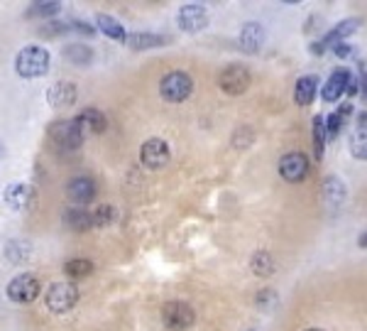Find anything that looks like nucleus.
Segmentation results:
<instances>
[{
  "label": "nucleus",
  "mask_w": 367,
  "mask_h": 331,
  "mask_svg": "<svg viewBox=\"0 0 367 331\" xmlns=\"http://www.w3.org/2000/svg\"><path fill=\"white\" fill-rule=\"evenodd\" d=\"M49 52L40 44H30V47L20 49L18 57H15V71L22 76V79H40L49 71Z\"/></svg>",
  "instance_id": "1"
},
{
  "label": "nucleus",
  "mask_w": 367,
  "mask_h": 331,
  "mask_svg": "<svg viewBox=\"0 0 367 331\" xmlns=\"http://www.w3.org/2000/svg\"><path fill=\"white\" fill-rule=\"evenodd\" d=\"M193 91V79L186 71H169L159 84V93H162L164 101L169 103H181L191 96Z\"/></svg>",
  "instance_id": "2"
},
{
  "label": "nucleus",
  "mask_w": 367,
  "mask_h": 331,
  "mask_svg": "<svg viewBox=\"0 0 367 331\" xmlns=\"http://www.w3.org/2000/svg\"><path fill=\"white\" fill-rule=\"evenodd\" d=\"M40 290H42V285H40V280H37V275L20 273L10 280L8 300L15 302V305H30V302H35L37 297H40Z\"/></svg>",
  "instance_id": "3"
},
{
  "label": "nucleus",
  "mask_w": 367,
  "mask_h": 331,
  "mask_svg": "<svg viewBox=\"0 0 367 331\" xmlns=\"http://www.w3.org/2000/svg\"><path fill=\"white\" fill-rule=\"evenodd\" d=\"M44 302H47L49 312L64 314V312H69L76 302H79V287H76L74 283H66V280H64V283H54L47 290Z\"/></svg>",
  "instance_id": "4"
},
{
  "label": "nucleus",
  "mask_w": 367,
  "mask_h": 331,
  "mask_svg": "<svg viewBox=\"0 0 367 331\" xmlns=\"http://www.w3.org/2000/svg\"><path fill=\"white\" fill-rule=\"evenodd\" d=\"M171 159V150L169 142L162 140V137H149V140L142 142L140 147V162L147 169H162L169 164Z\"/></svg>",
  "instance_id": "5"
},
{
  "label": "nucleus",
  "mask_w": 367,
  "mask_h": 331,
  "mask_svg": "<svg viewBox=\"0 0 367 331\" xmlns=\"http://www.w3.org/2000/svg\"><path fill=\"white\" fill-rule=\"evenodd\" d=\"M250 84H252V76H250V71L243 64L225 66L218 76V86L223 88L228 96H240V93L248 91Z\"/></svg>",
  "instance_id": "6"
},
{
  "label": "nucleus",
  "mask_w": 367,
  "mask_h": 331,
  "mask_svg": "<svg viewBox=\"0 0 367 331\" xmlns=\"http://www.w3.org/2000/svg\"><path fill=\"white\" fill-rule=\"evenodd\" d=\"M5 204H8L13 211H32L37 206V191L32 184L27 182H15L5 189Z\"/></svg>",
  "instance_id": "7"
},
{
  "label": "nucleus",
  "mask_w": 367,
  "mask_h": 331,
  "mask_svg": "<svg viewBox=\"0 0 367 331\" xmlns=\"http://www.w3.org/2000/svg\"><path fill=\"white\" fill-rule=\"evenodd\" d=\"M49 137L57 142V147H61V150H79L83 142V135L74 120H57L49 128Z\"/></svg>",
  "instance_id": "8"
},
{
  "label": "nucleus",
  "mask_w": 367,
  "mask_h": 331,
  "mask_svg": "<svg viewBox=\"0 0 367 331\" xmlns=\"http://www.w3.org/2000/svg\"><path fill=\"white\" fill-rule=\"evenodd\" d=\"M193 319H196V314H193V309L188 307L186 302L174 300V302H166L162 307V322L174 331L188 329L193 324Z\"/></svg>",
  "instance_id": "9"
},
{
  "label": "nucleus",
  "mask_w": 367,
  "mask_h": 331,
  "mask_svg": "<svg viewBox=\"0 0 367 331\" xmlns=\"http://www.w3.org/2000/svg\"><path fill=\"white\" fill-rule=\"evenodd\" d=\"M309 174V157L304 152H287L280 159V177L289 184H299Z\"/></svg>",
  "instance_id": "10"
},
{
  "label": "nucleus",
  "mask_w": 367,
  "mask_h": 331,
  "mask_svg": "<svg viewBox=\"0 0 367 331\" xmlns=\"http://www.w3.org/2000/svg\"><path fill=\"white\" fill-rule=\"evenodd\" d=\"M208 10L198 3H188V5H181L179 13H176V22L184 32H201L208 27Z\"/></svg>",
  "instance_id": "11"
},
{
  "label": "nucleus",
  "mask_w": 367,
  "mask_h": 331,
  "mask_svg": "<svg viewBox=\"0 0 367 331\" xmlns=\"http://www.w3.org/2000/svg\"><path fill=\"white\" fill-rule=\"evenodd\" d=\"M350 81H353V76H350V71L346 66H341V69H336L331 76H328V81L321 88V98H324L326 103H336L338 98L343 96V93L348 91Z\"/></svg>",
  "instance_id": "12"
},
{
  "label": "nucleus",
  "mask_w": 367,
  "mask_h": 331,
  "mask_svg": "<svg viewBox=\"0 0 367 331\" xmlns=\"http://www.w3.org/2000/svg\"><path fill=\"white\" fill-rule=\"evenodd\" d=\"M358 25H360V20H355V18H348V20L338 22V25L333 27L331 32H328L324 40L311 44V52H314V54H324L326 47H331V44H336V42H341V40H346V37L353 35V32L358 30Z\"/></svg>",
  "instance_id": "13"
},
{
  "label": "nucleus",
  "mask_w": 367,
  "mask_h": 331,
  "mask_svg": "<svg viewBox=\"0 0 367 331\" xmlns=\"http://www.w3.org/2000/svg\"><path fill=\"white\" fill-rule=\"evenodd\" d=\"M66 194L74 204H83L93 201L96 199V182L91 179V177H74V179L69 182V186H66Z\"/></svg>",
  "instance_id": "14"
},
{
  "label": "nucleus",
  "mask_w": 367,
  "mask_h": 331,
  "mask_svg": "<svg viewBox=\"0 0 367 331\" xmlns=\"http://www.w3.org/2000/svg\"><path fill=\"white\" fill-rule=\"evenodd\" d=\"M74 123L79 125L83 137H86V135H98V132H103L105 125H108V123H105V115L98 108H83L81 113L74 118Z\"/></svg>",
  "instance_id": "15"
},
{
  "label": "nucleus",
  "mask_w": 367,
  "mask_h": 331,
  "mask_svg": "<svg viewBox=\"0 0 367 331\" xmlns=\"http://www.w3.org/2000/svg\"><path fill=\"white\" fill-rule=\"evenodd\" d=\"M265 44V27L260 22H245L240 30V47L248 54H257Z\"/></svg>",
  "instance_id": "16"
},
{
  "label": "nucleus",
  "mask_w": 367,
  "mask_h": 331,
  "mask_svg": "<svg viewBox=\"0 0 367 331\" xmlns=\"http://www.w3.org/2000/svg\"><path fill=\"white\" fill-rule=\"evenodd\" d=\"M324 194H326V201L331 204L333 209H341L343 204L348 201V186H346V182L341 179V177H336V174H331V177H326V182H324Z\"/></svg>",
  "instance_id": "17"
},
{
  "label": "nucleus",
  "mask_w": 367,
  "mask_h": 331,
  "mask_svg": "<svg viewBox=\"0 0 367 331\" xmlns=\"http://www.w3.org/2000/svg\"><path fill=\"white\" fill-rule=\"evenodd\" d=\"M319 84H321L319 76H314V74L302 76V79L297 81V86H294V103H299V106H309V103H314Z\"/></svg>",
  "instance_id": "18"
},
{
  "label": "nucleus",
  "mask_w": 367,
  "mask_h": 331,
  "mask_svg": "<svg viewBox=\"0 0 367 331\" xmlns=\"http://www.w3.org/2000/svg\"><path fill=\"white\" fill-rule=\"evenodd\" d=\"M47 98L54 108L71 106V103H76V86L69 84V81H57V84L49 88Z\"/></svg>",
  "instance_id": "19"
},
{
  "label": "nucleus",
  "mask_w": 367,
  "mask_h": 331,
  "mask_svg": "<svg viewBox=\"0 0 367 331\" xmlns=\"http://www.w3.org/2000/svg\"><path fill=\"white\" fill-rule=\"evenodd\" d=\"M96 25L105 37H110V40H115V42H125L127 40L125 27H122L120 20H115L113 15H105V13L96 15Z\"/></svg>",
  "instance_id": "20"
},
{
  "label": "nucleus",
  "mask_w": 367,
  "mask_h": 331,
  "mask_svg": "<svg viewBox=\"0 0 367 331\" xmlns=\"http://www.w3.org/2000/svg\"><path fill=\"white\" fill-rule=\"evenodd\" d=\"M125 42L130 44L132 49H154V47H164V44L169 42V37L152 35V32H132V35H127Z\"/></svg>",
  "instance_id": "21"
},
{
  "label": "nucleus",
  "mask_w": 367,
  "mask_h": 331,
  "mask_svg": "<svg viewBox=\"0 0 367 331\" xmlns=\"http://www.w3.org/2000/svg\"><path fill=\"white\" fill-rule=\"evenodd\" d=\"M353 110L350 103H343L341 110H333L328 118H324V125H326V137L328 140H333V137H338V132L343 130V123H346V115Z\"/></svg>",
  "instance_id": "22"
},
{
  "label": "nucleus",
  "mask_w": 367,
  "mask_h": 331,
  "mask_svg": "<svg viewBox=\"0 0 367 331\" xmlns=\"http://www.w3.org/2000/svg\"><path fill=\"white\" fill-rule=\"evenodd\" d=\"M64 275L71 280H83L93 275V263L88 258H71V261L64 263Z\"/></svg>",
  "instance_id": "23"
},
{
  "label": "nucleus",
  "mask_w": 367,
  "mask_h": 331,
  "mask_svg": "<svg viewBox=\"0 0 367 331\" xmlns=\"http://www.w3.org/2000/svg\"><path fill=\"white\" fill-rule=\"evenodd\" d=\"M64 224L69 226L71 231H88V228H93V226H91V214H88L83 206L69 209V211L64 214Z\"/></svg>",
  "instance_id": "24"
},
{
  "label": "nucleus",
  "mask_w": 367,
  "mask_h": 331,
  "mask_svg": "<svg viewBox=\"0 0 367 331\" xmlns=\"http://www.w3.org/2000/svg\"><path fill=\"white\" fill-rule=\"evenodd\" d=\"M64 57L69 59L71 64H76V66H88L93 62V52H91V47L88 44H69V47L64 49Z\"/></svg>",
  "instance_id": "25"
},
{
  "label": "nucleus",
  "mask_w": 367,
  "mask_h": 331,
  "mask_svg": "<svg viewBox=\"0 0 367 331\" xmlns=\"http://www.w3.org/2000/svg\"><path fill=\"white\" fill-rule=\"evenodd\" d=\"M115 221H120V214H118V209L110 206V204H103V206H98L96 211L91 214V226H96V228L113 226Z\"/></svg>",
  "instance_id": "26"
},
{
  "label": "nucleus",
  "mask_w": 367,
  "mask_h": 331,
  "mask_svg": "<svg viewBox=\"0 0 367 331\" xmlns=\"http://www.w3.org/2000/svg\"><path fill=\"white\" fill-rule=\"evenodd\" d=\"M250 268H252L255 275H260V278H267V275L275 273L277 265H275V258H272L267 251H257L252 256V261H250Z\"/></svg>",
  "instance_id": "27"
},
{
  "label": "nucleus",
  "mask_w": 367,
  "mask_h": 331,
  "mask_svg": "<svg viewBox=\"0 0 367 331\" xmlns=\"http://www.w3.org/2000/svg\"><path fill=\"white\" fill-rule=\"evenodd\" d=\"M350 154L355 159H367V125H360L350 137Z\"/></svg>",
  "instance_id": "28"
},
{
  "label": "nucleus",
  "mask_w": 367,
  "mask_h": 331,
  "mask_svg": "<svg viewBox=\"0 0 367 331\" xmlns=\"http://www.w3.org/2000/svg\"><path fill=\"white\" fill-rule=\"evenodd\" d=\"M326 152V125H324V118L316 115L314 118V154L316 159H321Z\"/></svg>",
  "instance_id": "29"
},
{
  "label": "nucleus",
  "mask_w": 367,
  "mask_h": 331,
  "mask_svg": "<svg viewBox=\"0 0 367 331\" xmlns=\"http://www.w3.org/2000/svg\"><path fill=\"white\" fill-rule=\"evenodd\" d=\"M5 256L10 258V263H22L27 256H30V246H25L22 241H10L8 246H5Z\"/></svg>",
  "instance_id": "30"
},
{
  "label": "nucleus",
  "mask_w": 367,
  "mask_h": 331,
  "mask_svg": "<svg viewBox=\"0 0 367 331\" xmlns=\"http://www.w3.org/2000/svg\"><path fill=\"white\" fill-rule=\"evenodd\" d=\"M61 10V3H32V8L27 10L30 18H49V15H57Z\"/></svg>",
  "instance_id": "31"
},
{
  "label": "nucleus",
  "mask_w": 367,
  "mask_h": 331,
  "mask_svg": "<svg viewBox=\"0 0 367 331\" xmlns=\"http://www.w3.org/2000/svg\"><path fill=\"white\" fill-rule=\"evenodd\" d=\"M66 27H69V32H79V35H86V37H91L93 32V27L88 25V22H81V20H71V22H66Z\"/></svg>",
  "instance_id": "32"
},
{
  "label": "nucleus",
  "mask_w": 367,
  "mask_h": 331,
  "mask_svg": "<svg viewBox=\"0 0 367 331\" xmlns=\"http://www.w3.org/2000/svg\"><path fill=\"white\" fill-rule=\"evenodd\" d=\"M333 52H336L338 57H348V54H350V44H333Z\"/></svg>",
  "instance_id": "33"
},
{
  "label": "nucleus",
  "mask_w": 367,
  "mask_h": 331,
  "mask_svg": "<svg viewBox=\"0 0 367 331\" xmlns=\"http://www.w3.org/2000/svg\"><path fill=\"white\" fill-rule=\"evenodd\" d=\"M360 246H363V248H367V233L363 236V238H360Z\"/></svg>",
  "instance_id": "34"
},
{
  "label": "nucleus",
  "mask_w": 367,
  "mask_h": 331,
  "mask_svg": "<svg viewBox=\"0 0 367 331\" xmlns=\"http://www.w3.org/2000/svg\"><path fill=\"white\" fill-rule=\"evenodd\" d=\"M3 157H5V145L0 142V159H3Z\"/></svg>",
  "instance_id": "35"
},
{
  "label": "nucleus",
  "mask_w": 367,
  "mask_h": 331,
  "mask_svg": "<svg viewBox=\"0 0 367 331\" xmlns=\"http://www.w3.org/2000/svg\"><path fill=\"white\" fill-rule=\"evenodd\" d=\"M306 331H321V329H306Z\"/></svg>",
  "instance_id": "36"
}]
</instances>
